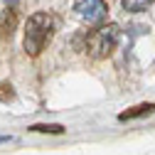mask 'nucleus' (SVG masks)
<instances>
[{
  "label": "nucleus",
  "mask_w": 155,
  "mask_h": 155,
  "mask_svg": "<svg viewBox=\"0 0 155 155\" xmlns=\"http://www.w3.org/2000/svg\"><path fill=\"white\" fill-rule=\"evenodd\" d=\"M52 35H54V17L47 12H35L25 27V52L30 57H40L42 49L49 45Z\"/></svg>",
  "instance_id": "nucleus-1"
},
{
  "label": "nucleus",
  "mask_w": 155,
  "mask_h": 155,
  "mask_svg": "<svg viewBox=\"0 0 155 155\" xmlns=\"http://www.w3.org/2000/svg\"><path fill=\"white\" fill-rule=\"evenodd\" d=\"M12 99H15L12 86L10 84H3V86H0V101H12Z\"/></svg>",
  "instance_id": "nucleus-8"
},
{
  "label": "nucleus",
  "mask_w": 155,
  "mask_h": 155,
  "mask_svg": "<svg viewBox=\"0 0 155 155\" xmlns=\"http://www.w3.org/2000/svg\"><path fill=\"white\" fill-rule=\"evenodd\" d=\"M145 113H155V104H138L123 113H118V121H130V118H138V116H145Z\"/></svg>",
  "instance_id": "nucleus-5"
},
{
  "label": "nucleus",
  "mask_w": 155,
  "mask_h": 155,
  "mask_svg": "<svg viewBox=\"0 0 155 155\" xmlns=\"http://www.w3.org/2000/svg\"><path fill=\"white\" fill-rule=\"evenodd\" d=\"M30 130H37V133H64V128H62V126H57V123H52V126L40 123V126H32Z\"/></svg>",
  "instance_id": "nucleus-7"
},
{
  "label": "nucleus",
  "mask_w": 155,
  "mask_h": 155,
  "mask_svg": "<svg viewBox=\"0 0 155 155\" xmlns=\"http://www.w3.org/2000/svg\"><path fill=\"white\" fill-rule=\"evenodd\" d=\"M74 10L79 12L81 20H86L91 25H99L108 12V5H106V0H76Z\"/></svg>",
  "instance_id": "nucleus-3"
},
{
  "label": "nucleus",
  "mask_w": 155,
  "mask_h": 155,
  "mask_svg": "<svg viewBox=\"0 0 155 155\" xmlns=\"http://www.w3.org/2000/svg\"><path fill=\"white\" fill-rule=\"evenodd\" d=\"M118 45V25H101L89 32L86 37V52L94 59H106Z\"/></svg>",
  "instance_id": "nucleus-2"
},
{
  "label": "nucleus",
  "mask_w": 155,
  "mask_h": 155,
  "mask_svg": "<svg viewBox=\"0 0 155 155\" xmlns=\"http://www.w3.org/2000/svg\"><path fill=\"white\" fill-rule=\"evenodd\" d=\"M15 25H17V12H15L12 8H5L3 17H0V35H3V37H10L12 30H15Z\"/></svg>",
  "instance_id": "nucleus-4"
},
{
  "label": "nucleus",
  "mask_w": 155,
  "mask_h": 155,
  "mask_svg": "<svg viewBox=\"0 0 155 155\" xmlns=\"http://www.w3.org/2000/svg\"><path fill=\"white\" fill-rule=\"evenodd\" d=\"M121 3H123V10H128V12H140V10L150 8L155 0H121Z\"/></svg>",
  "instance_id": "nucleus-6"
}]
</instances>
